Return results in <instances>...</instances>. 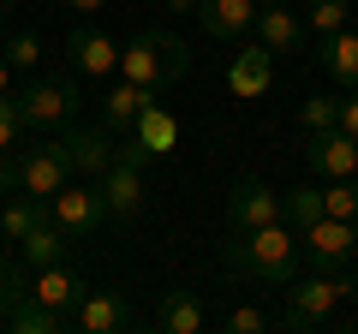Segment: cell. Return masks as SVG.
I'll return each mask as SVG.
<instances>
[{"label":"cell","mask_w":358,"mask_h":334,"mask_svg":"<svg viewBox=\"0 0 358 334\" xmlns=\"http://www.w3.org/2000/svg\"><path fill=\"white\" fill-rule=\"evenodd\" d=\"M257 42H263V48H275V54H299L305 48V18L293 13V6H257Z\"/></svg>","instance_id":"17"},{"label":"cell","mask_w":358,"mask_h":334,"mask_svg":"<svg viewBox=\"0 0 358 334\" xmlns=\"http://www.w3.org/2000/svg\"><path fill=\"white\" fill-rule=\"evenodd\" d=\"M299 251H305L310 269H352L358 263V221L322 215L310 227H299Z\"/></svg>","instance_id":"6"},{"label":"cell","mask_w":358,"mask_h":334,"mask_svg":"<svg viewBox=\"0 0 358 334\" xmlns=\"http://www.w3.org/2000/svg\"><path fill=\"white\" fill-rule=\"evenodd\" d=\"M30 293L42 298L48 310H60V317H72L78 305H84V275L78 269H66V263H48V269H30Z\"/></svg>","instance_id":"14"},{"label":"cell","mask_w":358,"mask_h":334,"mask_svg":"<svg viewBox=\"0 0 358 334\" xmlns=\"http://www.w3.org/2000/svg\"><path fill=\"white\" fill-rule=\"evenodd\" d=\"M305 263L299 251V227L287 221H268V227H227V245H221V269L239 275V281L257 286H287Z\"/></svg>","instance_id":"1"},{"label":"cell","mask_w":358,"mask_h":334,"mask_svg":"<svg viewBox=\"0 0 358 334\" xmlns=\"http://www.w3.org/2000/svg\"><path fill=\"white\" fill-rule=\"evenodd\" d=\"M66 245H72V233H66L54 215H42L36 227H30L24 239H18V251H24V263H30V269H48V263H66Z\"/></svg>","instance_id":"20"},{"label":"cell","mask_w":358,"mask_h":334,"mask_svg":"<svg viewBox=\"0 0 358 334\" xmlns=\"http://www.w3.org/2000/svg\"><path fill=\"white\" fill-rule=\"evenodd\" d=\"M281 209H287V227H310V221H322V191L293 185V191H281Z\"/></svg>","instance_id":"26"},{"label":"cell","mask_w":358,"mask_h":334,"mask_svg":"<svg viewBox=\"0 0 358 334\" xmlns=\"http://www.w3.org/2000/svg\"><path fill=\"white\" fill-rule=\"evenodd\" d=\"M102 203H108V215H120V221H131L143 209V180H138V167H126V161H114L102 173Z\"/></svg>","instance_id":"19"},{"label":"cell","mask_w":358,"mask_h":334,"mask_svg":"<svg viewBox=\"0 0 358 334\" xmlns=\"http://www.w3.org/2000/svg\"><path fill=\"white\" fill-rule=\"evenodd\" d=\"M78 78H30L24 90H18V114H24V131H60L78 119Z\"/></svg>","instance_id":"4"},{"label":"cell","mask_w":358,"mask_h":334,"mask_svg":"<svg viewBox=\"0 0 358 334\" xmlns=\"http://www.w3.org/2000/svg\"><path fill=\"white\" fill-rule=\"evenodd\" d=\"M173 143H179V119H173V108H167L162 96H155V102L138 114V126L126 131V143L114 150V161H126V167H138V173H143V167H150V161H162V155L173 150Z\"/></svg>","instance_id":"5"},{"label":"cell","mask_w":358,"mask_h":334,"mask_svg":"<svg viewBox=\"0 0 358 334\" xmlns=\"http://www.w3.org/2000/svg\"><path fill=\"white\" fill-rule=\"evenodd\" d=\"M346 18H352V0H305V30L310 36H334V30H346Z\"/></svg>","instance_id":"25"},{"label":"cell","mask_w":358,"mask_h":334,"mask_svg":"<svg viewBox=\"0 0 358 334\" xmlns=\"http://www.w3.org/2000/svg\"><path fill=\"white\" fill-rule=\"evenodd\" d=\"M257 6H263V0H197V24L215 42H239L245 30L257 24Z\"/></svg>","instance_id":"15"},{"label":"cell","mask_w":358,"mask_h":334,"mask_svg":"<svg viewBox=\"0 0 358 334\" xmlns=\"http://www.w3.org/2000/svg\"><path fill=\"white\" fill-rule=\"evenodd\" d=\"M192 72V48L173 36V30H143L120 48V78L131 84H150V90H173L179 78Z\"/></svg>","instance_id":"3"},{"label":"cell","mask_w":358,"mask_h":334,"mask_svg":"<svg viewBox=\"0 0 358 334\" xmlns=\"http://www.w3.org/2000/svg\"><path fill=\"white\" fill-rule=\"evenodd\" d=\"M18 13V0H0V18H13Z\"/></svg>","instance_id":"37"},{"label":"cell","mask_w":358,"mask_h":334,"mask_svg":"<svg viewBox=\"0 0 358 334\" xmlns=\"http://www.w3.org/2000/svg\"><path fill=\"white\" fill-rule=\"evenodd\" d=\"M72 185V167H66V155L54 150V143H36V150H18V191L30 197H54Z\"/></svg>","instance_id":"11"},{"label":"cell","mask_w":358,"mask_h":334,"mask_svg":"<svg viewBox=\"0 0 358 334\" xmlns=\"http://www.w3.org/2000/svg\"><path fill=\"white\" fill-rule=\"evenodd\" d=\"M268 84H275V48H263V42H245V48L233 54V66H227V90L239 96V102H257Z\"/></svg>","instance_id":"13"},{"label":"cell","mask_w":358,"mask_h":334,"mask_svg":"<svg viewBox=\"0 0 358 334\" xmlns=\"http://www.w3.org/2000/svg\"><path fill=\"white\" fill-rule=\"evenodd\" d=\"M18 191V150H0V197Z\"/></svg>","instance_id":"32"},{"label":"cell","mask_w":358,"mask_h":334,"mask_svg":"<svg viewBox=\"0 0 358 334\" xmlns=\"http://www.w3.org/2000/svg\"><path fill=\"white\" fill-rule=\"evenodd\" d=\"M341 305H358V275L317 269L310 281H299V275H293V281H287V317H281V328H293V334L329 328Z\"/></svg>","instance_id":"2"},{"label":"cell","mask_w":358,"mask_h":334,"mask_svg":"<svg viewBox=\"0 0 358 334\" xmlns=\"http://www.w3.org/2000/svg\"><path fill=\"white\" fill-rule=\"evenodd\" d=\"M317 60H322V72H329L334 84L358 90V30H334V36H322L317 42Z\"/></svg>","instance_id":"21"},{"label":"cell","mask_w":358,"mask_h":334,"mask_svg":"<svg viewBox=\"0 0 358 334\" xmlns=\"http://www.w3.org/2000/svg\"><path fill=\"white\" fill-rule=\"evenodd\" d=\"M72 328H84V334H126L131 328L126 293H84V305L72 310Z\"/></svg>","instance_id":"16"},{"label":"cell","mask_w":358,"mask_h":334,"mask_svg":"<svg viewBox=\"0 0 358 334\" xmlns=\"http://www.w3.org/2000/svg\"><path fill=\"white\" fill-rule=\"evenodd\" d=\"M30 293V263H13V257H0V317L18 305V298Z\"/></svg>","instance_id":"28"},{"label":"cell","mask_w":358,"mask_h":334,"mask_svg":"<svg viewBox=\"0 0 358 334\" xmlns=\"http://www.w3.org/2000/svg\"><path fill=\"white\" fill-rule=\"evenodd\" d=\"M263 6H293V0H263Z\"/></svg>","instance_id":"38"},{"label":"cell","mask_w":358,"mask_h":334,"mask_svg":"<svg viewBox=\"0 0 358 334\" xmlns=\"http://www.w3.org/2000/svg\"><path fill=\"white\" fill-rule=\"evenodd\" d=\"M299 119H305V131H329V126H341V96H310V102L299 108Z\"/></svg>","instance_id":"29"},{"label":"cell","mask_w":358,"mask_h":334,"mask_svg":"<svg viewBox=\"0 0 358 334\" xmlns=\"http://www.w3.org/2000/svg\"><path fill=\"white\" fill-rule=\"evenodd\" d=\"M66 66L78 78H108V72H120V42L108 30H96V24H78L66 36Z\"/></svg>","instance_id":"10"},{"label":"cell","mask_w":358,"mask_h":334,"mask_svg":"<svg viewBox=\"0 0 358 334\" xmlns=\"http://www.w3.org/2000/svg\"><path fill=\"white\" fill-rule=\"evenodd\" d=\"M155 328H162V334H203L209 328V310L197 305V293H167L162 310H155Z\"/></svg>","instance_id":"23"},{"label":"cell","mask_w":358,"mask_h":334,"mask_svg":"<svg viewBox=\"0 0 358 334\" xmlns=\"http://www.w3.org/2000/svg\"><path fill=\"white\" fill-rule=\"evenodd\" d=\"M60 6H72V13H84V18H96L108 6V0H60Z\"/></svg>","instance_id":"34"},{"label":"cell","mask_w":358,"mask_h":334,"mask_svg":"<svg viewBox=\"0 0 358 334\" xmlns=\"http://www.w3.org/2000/svg\"><path fill=\"white\" fill-rule=\"evenodd\" d=\"M0 96H13V66H6V54H0Z\"/></svg>","instance_id":"35"},{"label":"cell","mask_w":358,"mask_h":334,"mask_svg":"<svg viewBox=\"0 0 358 334\" xmlns=\"http://www.w3.org/2000/svg\"><path fill=\"white\" fill-rule=\"evenodd\" d=\"M305 167L322 173V180H352V173H358V138L341 131V126L310 131V138H305Z\"/></svg>","instance_id":"8"},{"label":"cell","mask_w":358,"mask_h":334,"mask_svg":"<svg viewBox=\"0 0 358 334\" xmlns=\"http://www.w3.org/2000/svg\"><path fill=\"white\" fill-rule=\"evenodd\" d=\"M48 215V197H30V191H13L6 197V209H0V239H24L30 227H36V221Z\"/></svg>","instance_id":"24"},{"label":"cell","mask_w":358,"mask_h":334,"mask_svg":"<svg viewBox=\"0 0 358 334\" xmlns=\"http://www.w3.org/2000/svg\"><path fill=\"white\" fill-rule=\"evenodd\" d=\"M341 131H352V138H358V90L341 96Z\"/></svg>","instance_id":"33"},{"label":"cell","mask_w":358,"mask_h":334,"mask_svg":"<svg viewBox=\"0 0 358 334\" xmlns=\"http://www.w3.org/2000/svg\"><path fill=\"white\" fill-rule=\"evenodd\" d=\"M0 328H13V334H60V328H72V317H60V310H48L36 293H24L6 317H0Z\"/></svg>","instance_id":"22"},{"label":"cell","mask_w":358,"mask_h":334,"mask_svg":"<svg viewBox=\"0 0 358 334\" xmlns=\"http://www.w3.org/2000/svg\"><path fill=\"white\" fill-rule=\"evenodd\" d=\"M268 221H287L281 197L268 191L263 180H251V173H245V180L227 191V227H268Z\"/></svg>","instance_id":"12"},{"label":"cell","mask_w":358,"mask_h":334,"mask_svg":"<svg viewBox=\"0 0 358 334\" xmlns=\"http://www.w3.org/2000/svg\"><path fill=\"white\" fill-rule=\"evenodd\" d=\"M155 96H162V90H150V84H131V78H120L114 90L102 96V126H108V131H131V126H138V114L155 102Z\"/></svg>","instance_id":"18"},{"label":"cell","mask_w":358,"mask_h":334,"mask_svg":"<svg viewBox=\"0 0 358 334\" xmlns=\"http://www.w3.org/2000/svg\"><path fill=\"white\" fill-rule=\"evenodd\" d=\"M0 54H6V66H13V72H36V60H42V36H36V30H13Z\"/></svg>","instance_id":"27"},{"label":"cell","mask_w":358,"mask_h":334,"mask_svg":"<svg viewBox=\"0 0 358 334\" xmlns=\"http://www.w3.org/2000/svg\"><path fill=\"white\" fill-rule=\"evenodd\" d=\"M275 328V317H268L263 305H239V310H227V334H268Z\"/></svg>","instance_id":"30"},{"label":"cell","mask_w":358,"mask_h":334,"mask_svg":"<svg viewBox=\"0 0 358 334\" xmlns=\"http://www.w3.org/2000/svg\"><path fill=\"white\" fill-rule=\"evenodd\" d=\"M167 13H197V0H162Z\"/></svg>","instance_id":"36"},{"label":"cell","mask_w":358,"mask_h":334,"mask_svg":"<svg viewBox=\"0 0 358 334\" xmlns=\"http://www.w3.org/2000/svg\"><path fill=\"white\" fill-rule=\"evenodd\" d=\"M54 150L66 155V167L72 173H90V180H102L108 167H114V150L120 143L108 138V126H60V138H54Z\"/></svg>","instance_id":"7"},{"label":"cell","mask_w":358,"mask_h":334,"mask_svg":"<svg viewBox=\"0 0 358 334\" xmlns=\"http://www.w3.org/2000/svg\"><path fill=\"white\" fill-rule=\"evenodd\" d=\"M24 138V114H18V96H0V150H18Z\"/></svg>","instance_id":"31"},{"label":"cell","mask_w":358,"mask_h":334,"mask_svg":"<svg viewBox=\"0 0 358 334\" xmlns=\"http://www.w3.org/2000/svg\"><path fill=\"white\" fill-rule=\"evenodd\" d=\"M48 215L60 221L72 239H84V233H96L108 221V203H102V185H66V191L48 197Z\"/></svg>","instance_id":"9"}]
</instances>
